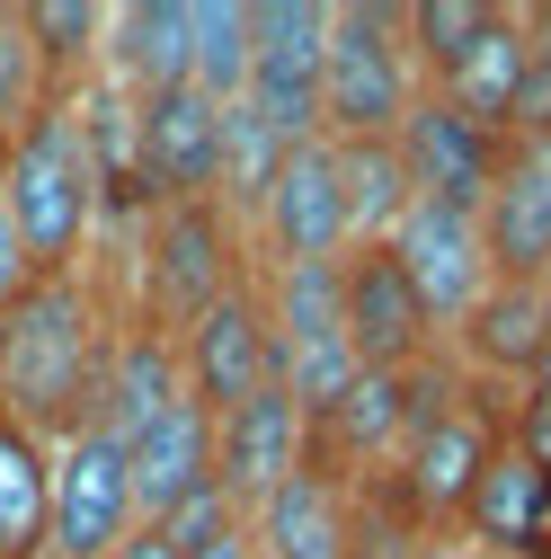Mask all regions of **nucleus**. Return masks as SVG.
I'll list each match as a JSON object with an SVG mask.
<instances>
[{"mask_svg":"<svg viewBox=\"0 0 551 559\" xmlns=\"http://www.w3.org/2000/svg\"><path fill=\"white\" fill-rule=\"evenodd\" d=\"M98 373H107L98 302L72 275H36L0 311V417L27 427L36 444H72L98 427Z\"/></svg>","mask_w":551,"mask_h":559,"instance_id":"f257e3e1","label":"nucleus"},{"mask_svg":"<svg viewBox=\"0 0 551 559\" xmlns=\"http://www.w3.org/2000/svg\"><path fill=\"white\" fill-rule=\"evenodd\" d=\"M0 204H10V231H19L36 275H72V258H81V240L98 223V187H90V160H81L62 90L0 143Z\"/></svg>","mask_w":551,"mask_h":559,"instance_id":"f03ea898","label":"nucleus"},{"mask_svg":"<svg viewBox=\"0 0 551 559\" xmlns=\"http://www.w3.org/2000/svg\"><path fill=\"white\" fill-rule=\"evenodd\" d=\"M419 98L400 45V10H329V53H320V143H391V124Z\"/></svg>","mask_w":551,"mask_h":559,"instance_id":"7ed1b4c3","label":"nucleus"},{"mask_svg":"<svg viewBox=\"0 0 551 559\" xmlns=\"http://www.w3.org/2000/svg\"><path fill=\"white\" fill-rule=\"evenodd\" d=\"M320 53H329V0H249L241 107L276 143H320Z\"/></svg>","mask_w":551,"mask_h":559,"instance_id":"20e7f679","label":"nucleus"},{"mask_svg":"<svg viewBox=\"0 0 551 559\" xmlns=\"http://www.w3.org/2000/svg\"><path fill=\"white\" fill-rule=\"evenodd\" d=\"M241 285L232 275V214L214 195H178L143 231V329L178 337L196 311H214Z\"/></svg>","mask_w":551,"mask_h":559,"instance_id":"39448f33","label":"nucleus"},{"mask_svg":"<svg viewBox=\"0 0 551 559\" xmlns=\"http://www.w3.org/2000/svg\"><path fill=\"white\" fill-rule=\"evenodd\" d=\"M490 453H499V427L471 400H454L436 427H419L391 453V524L419 533V542H445V524H462V498H471Z\"/></svg>","mask_w":551,"mask_h":559,"instance_id":"423d86ee","label":"nucleus"},{"mask_svg":"<svg viewBox=\"0 0 551 559\" xmlns=\"http://www.w3.org/2000/svg\"><path fill=\"white\" fill-rule=\"evenodd\" d=\"M169 346H178V382L204 417H223V408H241L249 391L276 382V329H267V302L249 285H232L214 311H196Z\"/></svg>","mask_w":551,"mask_h":559,"instance_id":"0eeeda50","label":"nucleus"},{"mask_svg":"<svg viewBox=\"0 0 551 559\" xmlns=\"http://www.w3.org/2000/svg\"><path fill=\"white\" fill-rule=\"evenodd\" d=\"M133 533V488H125V444L116 436H72L54 444V498H45V550L54 559H107Z\"/></svg>","mask_w":551,"mask_h":559,"instance_id":"6e6552de","label":"nucleus"},{"mask_svg":"<svg viewBox=\"0 0 551 559\" xmlns=\"http://www.w3.org/2000/svg\"><path fill=\"white\" fill-rule=\"evenodd\" d=\"M383 249H391V266L409 275V294H419L427 329H462V311L490 294V249H480V223L454 214V204H427V195H419Z\"/></svg>","mask_w":551,"mask_h":559,"instance_id":"1a4fd4ad","label":"nucleus"},{"mask_svg":"<svg viewBox=\"0 0 551 559\" xmlns=\"http://www.w3.org/2000/svg\"><path fill=\"white\" fill-rule=\"evenodd\" d=\"M391 152L409 169V195L454 204V214H480V195H490L499 169H507V143L480 133V124H462L445 98H409V116L391 124Z\"/></svg>","mask_w":551,"mask_h":559,"instance_id":"9d476101","label":"nucleus"},{"mask_svg":"<svg viewBox=\"0 0 551 559\" xmlns=\"http://www.w3.org/2000/svg\"><path fill=\"white\" fill-rule=\"evenodd\" d=\"M338 329H348L356 365H374V373H409L436 346V329H427L419 294H409V275L391 266V249H348L338 258Z\"/></svg>","mask_w":551,"mask_h":559,"instance_id":"9b49d317","label":"nucleus"},{"mask_svg":"<svg viewBox=\"0 0 551 559\" xmlns=\"http://www.w3.org/2000/svg\"><path fill=\"white\" fill-rule=\"evenodd\" d=\"M258 223L276 266H338L348 258V204H338V152L329 143H294L276 160L267 195H258Z\"/></svg>","mask_w":551,"mask_h":559,"instance_id":"f8f14e48","label":"nucleus"},{"mask_svg":"<svg viewBox=\"0 0 551 559\" xmlns=\"http://www.w3.org/2000/svg\"><path fill=\"white\" fill-rule=\"evenodd\" d=\"M241 542H249V559H348L356 550V524H348V488H338V471H320L303 453L241 515Z\"/></svg>","mask_w":551,"mask_h":559,"instance_id":"ddd939ff","label":"nucleus"},{"mask_svg":"<svg viewBox=\"0 0 551 559\" xmlns=\"http://www.w3.org/2000/svg\"><path fill=\"white\" fill-rule=\"evenodd\" d=\"M125 488H133V524H161L178 498L214 488V417L196 400H169L152 427L125 444Z\"/></svg>","mask_w":551,"mask_h":559,"instance_id":"4468645a","label":"nucleus"},{"mask_svg":"<svg viewBox=\"0 0 551 559\" xmlns=\"http://www.w3.org/2000/svg\"><path fill=\"white\" fill-rule=\"evenodd\" d=\"M294 462H303V417H294V400L276 391V382L214 417V479H223V498H232L241 515H249Z\"/></svg>","mask_w":551,"mask_h":559,"instance_id":"2eb2a0df","label":"nucleus"},{"mask_svg":"<svg viewBox=\"0 0 551 559\" xmlns=\"http://www.w3.org/2000/svg\"><path fill=\"white\" fill-rule=\"evenodd\" d=\"M133 124H143V169H152V195H161V204L214 195L223 107L204 98V90H152V98H133Z\"/></svg>","mask_w":551,"mask_h":559,"instance_id":"dca6fc26","label":"nucleus"},{"mask_svg":"<svg viewBox=\"0 0 551 559\" xmlns=\"http://www.w3.org/2000/svg\"><path fill=\"white\" fill-rule=\"evenodd\" d=\"M525 62H534L525 19H516V10H490V27H480V36L462 45V62H454V72H445L427 98H445L462 124H480V133H499V143H507V107H516Z\"/></svg>","mask_w":551,"mask_h":559,"instance_id":"f3484780","label":"nucleus"},{"mask_svg":"<svg viewBox=\"0 0 551 559\" xmlns=\"http://www.w3.org/2000/svg\"><path fill=\"white\" fill-rule=\"evenodd\" d=\"M72 107V133H81V160H90V187L98 204H116V214H152V169H143V124H133V98L125 90H81L62 98Z\"/></svg>","mask_w":551,"mask_h":559,"instance_id":"a211bd4d","label":"nucleus"},{"mask_svg":"<svg viewBox=\"0 0 551 559\" xmlns=\"http://www.w3.org/2000/svg\"><path fill=\"white\" fill-rule=\"evenodd\" d=\"M169 400H187V382H178V346H169L161 329H125V337H107V373H98V436L133 444V436H143Z\"/></svg>","mask_w":551,"mask_h":559,"instance_id":"6ab92c4d","label":"nucleus"},{"mask_svg":"<svg viewBox=\"0 0 551 559\" xmlns=\"http://www.w3.org/2000/svg\"><path fill=\"white\" fill-rule=\"evenodd\" d=\"M542 311H551V285H516V275H490V294L462 311V356L490 373V382H534V356H542Z\"/></svg>","mask_w":551,"mask_h":559,"instance_id":"aec40b11","label":"nucleus"},{"mask_svg":"<svg viewBox=\"0 0 551 559\" xmlns=\"http://www.w3.org/2000/svg\"><path fill=\"white\" fill-rule=\"evenodd\" d=\"M542 515H551V479H542L525 453H507V444H499L490 462H480L471 498H462V533L480 542V559H490V550H534Z\"/></svg>","mask_w":551,"mask_h":559,"instance_id":"412c9836","label":"nucleus"},{"mask_svg":"<svg viewBox=\"0 0 551 559\" xmlns=\"http://www.w3.org/2000/svg\"><path fill=\"white\" fill-rule=\"evenodd\" d=\"M116 36V90L152 98V90H187V0H133L107 19Z\"/></svg>","mask_w":551,"mask_h":559,"instance_id":"4be33fe9","label":"nucleus"},{"mask_svg":"<svg viewBox=\"0 0 551 559\" xmlns=\"http://www.w3.org/2000/svg\"><path fill=\"white\" fill-rule=\"evenodd\" d=\"M480 249H490V275H516V285H551V204L499 169V187L480 195Z\"/></svg>","mask_w":551,"mask_h":559,"instance_id":"5701e85b","label":"nucleus"},{"mask_svg":"<svg viewBox=\"0 0 551 559\" xmlns=\"http://www.w3.org/2000/svg\"><path fill=\"white\" fill-rule=\"evenodd\" d=\"M338 152V204H348V249H383L400 231V214L419 195H409V169L391 143H329Z\"/></svg>","mask_w":551,"mask_h":559,"instance_id":"b1692460","label":"nucleus"},{"mask_svg":"<svg viewBox=\"0 0 551 559\" xmlns=\"http://www.w3.org/2000/svg\"><path fill=\"white\" fill-rule=\"evenodd\" d=\"M45 498H54V453L0 417V559L45 550Z\"/></svg>","mask_w":551,"mask_h":559,"instance_id":"393cba45","label":"nucleus"},{"mask_svg":"<svg viewBox=\"0 0 551 559\" xmlns=\"http://www.w3.org/2000/svg\"><path fill=\"white\" fill-rule=\"evenodd\" d=\"M249 81V0H187V90L232 107Z\"/></svg>","mask_w":551,"mask_h":559,"instance_id":"a878e982","label":"nucleus"},{"mask_svg":"<svg viewBox=\"0 0 551 559\" xmlns=\"http://www.w3.org/2000/svg\"><path fill=\"white\" fill-rule=\"evenodd\" d=\"M285 152H294V143H276V133L232 98V107H223V143H214V204H223V214H232V204L258 214V195H267V178H276Z\"/></svg>","mask_w":551,"mask_h":559,"instance_id":"bb28decb","label":"nucleus"},{"mask_svg":"<svg viewBox=\"0 0 551 559\" xmlns=\"http://www.w3.org/2000/svg\"><path fill=\"white\" fill-rule=\"evenodd\" d=\"M267 329H276V346H320V337H348V329H338V266H276Z\"/></svg>","mask_w":551,"mask_h":559,"instance_id":"cd10ccee","label":"nucleus"},{"mask_svg":"<svg viewBox=\"0 0 551 559\" xmlns=\"http://www.w3.org/2000/svg\"><path fill=\"white\" fill-rule=\"evenodd\" d=\"M107 19H116V10H98V0H27V10H19L27 45H36V62H45V81L72 72V62H90V53L107 45Z\"/></svg>","mask_w":551,"mask_h":559,"instance_id":"c85d7f7f","label":"nucleus"},{"mask_svg":"<svg viewBox=\"0 0 551 559\" xmlns=\"http://www.w3.org/2000/svg\"><path fill=\"white\" fill-rule=\"evenodd\" d=\"M480 27H490V10H480V0H419V10H400V45H409V62H427L436 81L462 62V45H471Z\"/></svg>","mask_w":551,"mask_h":559,"instance_id":"c756f323","label":"nucleus"},{"mask_svg":"<svg viewBox=\"0 0 551 559\" xmlns=\"http://www.w3.org/2000/svg\"><path fill=\"white\" fill-rule=\"evenodd\" d=\"M45 98H54V81H45V62H36L19 10H0V143H10V133H19Z\"/></svg>","mask_w":551,"mask_h":559,"instance_id":"7c9ffc66","label":"nucleus"},{"mask_svg":"<svg viewBox=\"0 0 551 559\" xmlns=\"http://www.w3.org/2000/svg\"><path fill=\"white\" fill-rule=\"evenodd\" d=\"M152 533H161L178 559H196V550H214V542H232V533H241V507L223 498V479H214V488H196V498H178Z\"/></svg>","mask_w":551,"mask_h":559,"instance_id":"2f4dec72","label":"nucleus"},{"mask_svg":"<svg viewBox=\"0 0 551 559\" xmlns=\"http://www.w3.org/2000/svg\"><path fill=\"white\" fill-rule=\"evenodd\" d=\"M499 444H507V453H525V462L551 479V400H534V391H525V400H516V427H507Z\"/></svg>","mask_w":551,"mask_h":559,"instance_id":"473e14b6","label":"nucleus"},{"mask_svg":"<svg viewBox=\"0 0 551 559\" xmlns=\"http://www.w3.org/2000/svg\"><path fill=\"white\" fill-rule=\"evenodd\" d=\"M36 285V266H27V249H19V231H10V204H0V311H10L19 294Z\"/></svg>","mask_w":551,"mask_h":559,"instance_id":"72a5a7b5","label":"nucleus"},{"mask_svg":"<svg viewBox=\"0 0 551 559\" xmlns=\"http://www.w3.org/2000/svg\"><path fill=\"white\" fill-rule=\"evenodd\" d=\"M507 178H525L551 204V133H542V143H507Z\"/></svg>","mask_w":551,"mask_h":559,"instance_id":"f704fd0d","label":"nucleus"},{"mask_svg":"<svg viewBox=\"0 0 551 559\" xmlns=\"http://www.w3.org/2000/svg\"><path fill=\"white\" fill-rule=\"evenodd\" d=\"M400 542H409V533H400V524L383 515V524H365V533H356V550H348V559H409Z\"/></svg>","mask_w":551,"mask_h":559,"instance_id":"c9c22d12","label":"nucleus"},{"mask_svg":"<svg viewBox=\"0 0 551 559\" xmlns=\"http://www.w3.org/2000/svg\"><path fill=\"white\" fill-rule=\"evenodd\" d=\"M107 559H178V550H169V542H161L152 524H133V533H125V542H116Z\"/></svg>","mask_w":551,"mask_h":559,"instance_id":"e433bc0d","label":"nucleus"},{"mask_svg":"<svg viewBox=\"0 0 551 559\" xmlns=\"http://www.w3.org/2000/svg\"><path fill=\"white\" fill-rule=\"evenodd\" d=\"M409 559H480V550H471V542H454V533H445V542H409Z\"/></svg>","mask_w":551,"mask_h":559,"instance_id":"4c0bfd02","label":"nucleus"},{"mask_svg":"<svg viewBox=\"0 0 551 559\" xmlns=\"http://www.w3.org/2000/svg\"><path fill=\"white\" fill-rule=\"evenodd\" d=\"M534 400H551V311H542V356H534V382H525Z\"/></svg>","mask_w":551,"mask_h":559,"instance_id":"58836bf2","label":"nucleus"}]
</instances>
